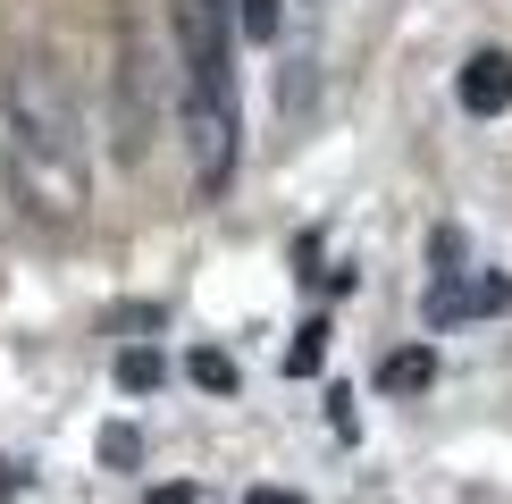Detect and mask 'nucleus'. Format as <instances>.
Instances as JSON below:
<instances>
[{
	"label": "nucleus",
	"instance_id": "nucleus-1",
	"mask_svg": "<svg viewBox=\"0 0 512 504\" xmlns=\"http://www.w3.org/2000/svg\"><path fill=\"white\" fill-rule=\"evenodd\" d=\"M0 168L26 219L42 227H76L93 202V160H84V118L68 101V84L42 68L34 51L9 59L0 76Z\"/></svg>",
	"mask_w": 512,
	"mask_h": 504
},
{
	"label": "nucleus",
	"instance_id": "nucleus-2",
	"mask_svg": "<svg viewBox=\"0 0 512 504\" xmlns=\"http://www.w3.org/2000/svg\"><path fill=\"white\" fill-rule=\"evenodd\" d=\"M236 34L244 17L227 0H177V110H185V152H194V194L219 202L236 177Z\"/></svg>",
	"mask_w": 512,
	"mask_h": 504
},
{
	"label": "nucleus",
	"instance_id": "nucleus-3",
	"mask_svg": "<svg viewBox=\"0 0 512 504\" xmlns=\"http://www.w3.org/2000/svg\"><path fill=\"white\" fill-rule=\"evenodd\" d=\"M504 303H512V278H487V269H479V278H437L429 286V320L437 328L479 320V311H504Z\"/></svg>",
	"mask_w": 512,
	"mask_h": 504
},
{
	"label": "nucleus",
	"instance_id": "nucleus-4",
	"mask_svg": "<svg viewBox=\"0 0 512 504\" xmlns=\"http://www.w3.org/2000/svg\"><path fill=\"white\" fill-rule=\"evenodd\" d=\"M462 110L471 118H496V110H512V51H471L462 59Z\"/></svg>",
	"mask_w": 512,
	"mask_h": 504
},
{
	"label": "nucleus",
	"instance_id": "nucleus-5",
	"mask_svg": "<svg viewBox=\"0 0 512 504\" xmlns=\"http://www.w3.org/2000/svg\"><path fill=\"white\" fill-rule=\"evenodd\" d=\"M378 378H387L395 395H412V387H429V378H437V353H429V345H420V353H395V362L378 370Z\"/></svg>",
	"mask_w": 512,
	"mask_h": 504
},
{
	"label": "nucleus",
	"instance_id": "nucleus-6",
	"mask_svg": "<svg viewBox=\"0 0 512 504\" xmlns=\"http://www.w3.org/2000/svg\"><path fill=\"white\" fill-rule=\"evenodd\" d=\"M236 17H244V42H286V9L277 0H236Z\"/></svg>",
	"mask_w": 512,
	"mask_h": 504
},
{
	"label": "nucleus",
	"instance_id": "nucleus-7",
	"mask_svg": "<svg viewBox=\"0 0 512 504\" xmlns=\"http://www.w3.org/2000/svg\"><path fill=\"white\" fill-rule=\"evenodd\" d=\"M118 387H126V395H152V387H160V353L126 345V353H118Z\"/></svg>",
	"mask_w": 512,
	"mask_h": 504
},
{
	"label": "nucleus",
	"instance_id": "nucleus-8",
	"mask_svg": "<svg viewBox=\"0 0 512 504\" xmlns=\"http://www.w3.org/2000/svg\"><path fill=\"white\" fill-rule=\"evenodd\" d=\"M319 353H328V320H311V328L286 345V378H311V370H319Z\"/></svg>",
	"mask_w": 512,
	"mask_h": 504
},
{
	"label": "nucleus",
	"instance_id": "nucleus-9",
	"mask_svg": "<svg viewBox=\"0 0 512 504\" xmlns=\"http://www.w3.org/2000/svg\"><path fill=\"white\" fill-rule=\"evenodd\" d=\"M185 370H194V387H210V395H227V387H236V362H227V353H210V345H202Z\"/></svg>",
	"mask_w": 512,
	"mask_h": 504
},
{
	"label": "nucleus",
	"instance_id": "nucleus-10",
	"mask_svg": "<svg viewBox=\"0 0 512 504\" xmlns=\"http://www.w3.org/2000/svg\"><path fill=\"white\" fill-rule=\"evenodd\" d=\"M244 504H303V496H286V488H252Z\"/></svg>",
	"mask_w": 512,
	"mask_h": 504
},
{
	"label": "nucleus",
	"instance_id": "nucleus-11",
	"mask_svg": "<svg viewBox=\"0 0 512 504\" xmlns=\"http://www.w3.org/2000/svg\"><path fill=\"white\" fill-rule=\"evenodd\" d=\"M152 504H202L194 488H152Z\"/></svg>",
	"mask_w": 512,
	"mask_h": 504
},
{
	"label": "nucleus",
	"instance_id": "nucleus-12",
	"mask_svg": "<svg viewBox=\"0 0 512 504\" xmlns=\"http://www.w3.org/2000/svg\"><path fill=\"white\" fill-rule=\"evenodd\" d=\"M17 479H26V471H17V462H0V496H9V488H17Z\"/></svg>",
	"mask_w": 512,
	"mask_h": 504
}]
</instances>
